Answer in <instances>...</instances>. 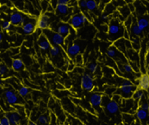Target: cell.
Wrapping results in <instances>:
<instances>
[{
  "label": "cell",
  "instance_id": "obj_1",
  "mask_svg": "<svg viewBox=\"0 0 149 125\" xmlns=\"http://www.w3.org/2000/svg\"><path fill=\"white\" fill-rule=\"evenodd\" d=\"M126 31L125 26L119 19L113 18L109 22L108 27V36L111 42H116L118 39L124 37Z\"/></svg>",
  "mask_w": 149,
  "mask_h": 125
},
{
  "label": "cell",
  "instance_id": "obj_2",
  "mask_svg": "<svg viewBox=\"0 0 149 125\" xmlns=\"http://www.w3.org/2000/svg\"><path fill=\"white\" fill-rule=\"evenodd\" d=\"M43 34L47 38L52 46L62 47L63 45L65 44V38L58 33V32H55L47 28L46 30H44Z\"/></svg>",
  "mask_w": 149,
  "mask_h": 125
},
{
  "label": "cell",
  "instance_id": "obj_3",
  "mask_svg": "<svg viewBox=\"0 0 149 125\" xmlns=\"http://www.w3.org/2000/svg\"><path fill=\"white\" fill-rule=\"evenodd\" d=\"M106 54L109 57H110L112 59L115 60V61L118 63H121V62L122 63V64H125L127 62V58H125V56L124 55L125 54L122 53V52L119 50L117 48H116L115 46H111L108 49Z\"/></svg>",
  "mask_w": 149,
  "mask_h": 125
},
{
  "label": "cell",
  "instance_id": "obj_4",
  "mask_svg": "<svg viewBox=\"0 0 149 125\" xmlns=\"http://www.w3.org/2000/svg\"><path fill=\"white\" fill-rule=\"evenodd\" d=\"M137 90V87L135 84H132L130 86H124L119 87L116 90L115 94H117L123 97L124 99H130L132 97L134 92Z\"/></svg>",
  "mask_w": 149,
  "mask_h": 125
},
{
  "label": "cell",
  "instance_id": "obj_5",
  "mask_svg": "<svg viewBox=\"0 0 149 125\" xmlns=\"http://www.w3.org/2000/svg\"><path fill=\"white\" fill-rule=\"evenodd\" d=\"M103 104H104L106 111L110 114H116L119 111V109H120L119 103H116L113 100H111L109 97H103L102 106Z\"/></svg>",
  "mask_w": 149,
  "mask_h": 125
},
{
  "label": "cell",
  "instance_id": "obj_6",
  "mask_svg": "<svg viewBox=\"0 0 149 125\" xmlns=\"http://www.w3.org/2000/svg\"><path fill=\"white\" fill-rule=\"evenodd\" d=\"M81 87L86 91H92L94 88V80L90 73L84 72L81 76Z\"/></svg>",
  "mask_w": 149,
  "mask_h": 125
},
{
  "label": "cell",
  "instance_id": "obj_7",
  "mask_svg": "<svg viewBox=\"0 0 149 125\" xmlns=\"http://www.w3.org/2000/svg\"><path fill=\"white\" fill-rule=\"evenodd\" d=\"M113 46L116 47V48H117L123 54L126 53V52H127V50H129V49H132V45L130 40L125 39L124 37L121 38V39H118L116 42H113Z\"/></svg>",
  "mask_w": 149,
  "mask_h": 125
},
{
  "label": "cell",
  "instance_id": "obj_8",
  "mask_svg": "<svg viewBox=\"0 0 149 125\" xmlns=\"http://www.w3.org/2000/svg\"><path fill=\"white\" fill-rule=\"evenodd\" d=\"M103 95L101 93L95 92L90 95V103L92 107L94 108L95 109L100 108L102 106L103 103Z\"/></svg>",
  "mask_w": 149,
  "mask_h": 125
},
{
  "label": "cell",
  "instance_id": "obj_9",
  "mask_svg": "<svg viewBox=\"0 0 149 125\" xmlns=\"http://www.w3.org/2000/svg\"><path fill=\"white\" fill-rule=\"evenodd\" d=\"M4 97H5L7 103L10 105H16L19 103L18 95L12 90H6L4 92Z\"/></svg>",
  "mask_w": 149,
  "mask_h": 125
},
{
  "label": "cell",
  "instance_id": "obj_10",
  "mask_svg": "<svg viewBox=\"0 0 149 125\" xmlns=\"http://www.w3.org/2000/svg\"><path fill=\"white\" fill-rule=\"evenodd\" d=\"M49 26V17L46 14H42L36 22V27L42 30H46Z\"/></svg>",
  "mask_w": 149,
  "mask_h": 125
},
{
  "label": "cell",
  "instance_id": "obj_11",
  "mask_svg": "<svg viewBox=\"0 0 149 125\" xmlns=\"http://www.w3.org/2000/svg\"><path fill=\"white\" fill-rule=\"evenodd\" d=\"M38 45H39V47L40 48L41 50L42 51L49 50V49L52 47V44L49 42V41L43 33L40 35L39 39H38Z\"/></svg>",
  "mask_w": 149,
  "mask_h": 125
},
{
  "label": "cell",
  "instance_id": "obj_12",
  "mask_svg": "<svg viewBox=\"0 0 149 125\" xmlns=\"http://www.w3.org/2000/svg\"><path fill=\"white\" fill-rule=\"evenodd\" d=\"M4 116L7 117L10 120V124L11 125H19L20 120H21V116L20 114L17 111L10 112V113H4Z\"/></svg>",
  "mask_w": 149,
  "mask_h": 125
},
{
  "label": "cell",
  "instance_id": "obj_13",
  "mask_svg": "<svg viewBox=\"0 0 149 125\" xmlns=\"http://www.w3.org/2000/svg\"><path fill=\"white\" fill-rule=\"evenodd\" d=\"M80 52H81V47L79 44L77 43L71 44L67 47L66 49L67 54L71 58H75L77 55H78L80 53Z\"/></svg>",
  "mask_w": 149,
  "mask_h": 125
},
{
  "label": "cell",
  "instance_id": "obj_14",
  "mask_svg": "<svg viewBox=\"0 0 149 125\" xmlns=\"http://www.w3.org/2000/svg\"><path fill=\"white\" fill-rule=\"evenodd\" d=\"M69 24L71 27L75 29L79 28L80 27H81L84 23H83V20L81 19V14L74 15V16H72L69 20Z\"/></svg>",
  "mask_w": 149,
  "mask_h": 125
},
{
  "label": "cell",
  "instance_id": "obj_15",
  "mask_svg": "<svg viewBox=\"0 0 149 125\" xmlns=\"http://www.w3.org/2000/svg\"><path fill=\"white\" fill-rule=\"evenodd\" d=\"M138 87L143 90H147L149 89V75L143 74L138 79Z\"/></svg>",
  "mask_w": 149,
  "mask_h": 125
},
{
  "label": "cell",
  "instance_id": "obj_16",
  "mask_svg": "<svg viewBox=\"0 0 149 125\" xmlns=\"http://www.w3.org/2000/svg\"><path fill=\"white\" fill-rule=\"evenodd\" d=\"M57 32L64 37H67L71 33V26L67 23H61L57 28Z\"/></svg>",
  "mask_w": 149,
  "mask_h": 125
},
{
  "label": "cell",
  "instance_id": "obj_17",
  "mask_svg": "<svg viewBox=\"0 0 149 125\" xmlns=\"http://www.w3.org/2000/svg\"><path fill=\"white\" fill-rule=\"evenodd\" d=\"M23 17L24 16L21 13L18 12H13L10 15V21L14 26H20V25L22 24V20H23Z\"/></svg>",
  "mask_w": 149,
  "mask_h": 125
},
{
  "label": "cell",
  "instance_id": "obj_18",
  "mask_svg": "<svg viewBox=\"0 0 149 125\" xmlns=\"http://www.w3.org/2000/svg\"><path fill=\"white\" fill-rule=\"evenodd\" d=\"M55 10H56L57 13H58L59 15L65 16L69 12V7H68V4H58L55 8Z\"/></svg>",
  "mask_w": 149,
  "mask_h": 125
},
{
  "label": "cell",
  "instance_id": "obj_19",
  "mask_svg": "<svg viewBox=\"0 0 149 125\" xmlns=\"http://www.w3.org/2000/svg\"><path fill=\"white\" fill-rule=\"evenodd\" d=\"M50 122V115L44 113L40 115L37 119V124L39 125H49Z\"/></svg>",
  "mask_w": 149,
  "mask_h": 125
},
{
  "label": "cell",
  "instance_id": "obj_20",
  "mask_svg": "<svg viewBox=\"0 0 149 125\" xmlns=\"http://www.w3.org/2000/svg\"><path fill=\"white\" fill-rule=\"evenodd\" d=\"M36 28V26L31 22H27L26 24H24L22 27L23 33L26 34H31V33H33Z\"/></svg>",
  "mask_w": 149,
  "mask_h": 125
},
{
  "label": "cell",
  "instance_id": "obj_21",
  "mask_svg": "<svg viewBox=\"0 0 149 125\" xmlns=\"http://www.w3.org/2000/svg\"><path fill=\"white\" fill-rule=\"evenodd\" d=\"M24 67V63H23V60L20 58H15L13 59V62H12V68L14 71H19L21 69H23Z\"/></svg>",
  "mask_w": 149,
  "mask_h": 125
},
{
  "label": "cell",
  "instance_id": "obj_22",
  "mask_svg": "<svg viewBox=\"0 0 149 125\" xmlns=\"http://www.w3.org/2000/svg\"><path fill=\"white\" fill-rule=\"evenodd\" d=\"M119 14H120L121 17H123L124 18H127L129 16H130V10L128 5H124L121 7L119 9Z\"/></svg>",
  "mask_w": 149,
  "mask_h": 125
},
{
  "label": "cell",
  "instance_id": "obj_23",
  "mask_svg": "<svg viewBox=\"0 0 149 125\" xmlns=\"http://www.w3.org/2000/svg\"><path fill=\"white\" fill-rule=\"evenodd\" d=\"M49 52L51 57L55 58V57H58L61 55V52H63V49L60 46H52L49 49Z\"/></svg>",
  "mask_w": 149,
  "mask_h": 125
},
{
  "label": "cell",
  "instance_id": "obj_24",
  "mask_svg": "<svg viewBox=\"0 0 149 125\" xmlns=\"http://www.w3.org/2000/svg\"><path fill=\"white\" fill-rule=\"evenodd\" d=\"M144 97V91L141 89H137L135 90V92H134L133 95H132V98L136 102H139Z\"/></svg>",
  "mask_w": 149,
  "mask_h": 125
},
{
  "label": "cell",
  "instance_id": "obj_25",
  "mask_svg": "<svg viewBox=\"0 0 149 125\" xmlns=\"http://www.w3.org/2000/svg\"><path fill=\"white\" fill-rule=\"evenodd\" d=\"M148 111L145 110H143L141 108H138L136 111V116L139 120L143 121L148 118Z\"/></svg>",
  "mask_w": 149,
  "mask_h": 125
},
{
  "label": "cell",
  "instance_id": "obj_26",
  "mask_svg": "<svg viewBox=\"0 0 149 125\" xmlns=\"http://www.w3.org/2000/svg\"><path fill=\"white\" fill-rule=\"evenodd\" d=\"M137 24L139 26L140 28L143 31L146 28H147L148 27L149 21L146 18H145V17H142V18H140L139 20H138Z\"/></svg>",
  "mask_w": 149,
  "mask_h": 125
},
{
  "label": "cell",
  "instance_id": "obj_27",
  "mask_svg": "<svg viewBox=\"0 0 149 125\" xmlns=\"http://www.w3.org/2000/svg\"><path fill=\"white\" fill-rule=\"evenodd\" d=\"M130 32L135 36H139L142 34L143 31L138 26V24H132L130 28Z\"/></svg>",
  "mask_w": 149,
  "mask_h": 125
},
{
  "label": "cell",
  "instance_id": "obj_28",
  "mask_svg": "<svg viewBox=\"0 0 149 125\" xmlns=\"http://www.w3.org/2000/svg\"><path fill=\"white\" fill-rule=\"evenodd\" d=\"M29 93V89L25 86H21L18 90V94L22 97H26Z\"/></svg>",
  "mask_w": 149,
  "mask_h": 125
},
{
  "label": "cell",
  "instance_id": "obj_29",
  "mask_svg": "<svg viewBox=\"0 0 149 125\" xmlns=\"http://www.w3.org/2000/svg\"><path fill=\"white\" fill-rule=\"evenodd\" d=\"M87 8L90 11H93L97 8V3L95 0H87Z\"/></svg>",
  "mask_w": 149,
  "mask_h": 125
},
{
  "label": "cell",
  "instance_id": "obj_30",
  "mask_svg": "<svg viewBox=\"0 0 149 125\" xmlns=\"http://www.w3.org/2000/svg\"><path fill=\"white\" fill-rule=\"evenodd\" d=\"M121 70H122V71H125V72L130 74V73H132V71H133V68H132V66L131 64L127 63L124 64L123 66H122V69Z\"/></svg>",
  "mask_w": 149,
  "mask_h": 125
},
{
  "label": "cell",
  "instance_id": "obj_31",
  "mask_svg": "<svg viewBox=\"0 0 149 125\" xmlns=\"http://www.w3.org/2000/svg\"><path fill=\"white\" fill-rule=\"evenodd\" d=\"M12 25L13 24L11 23V22L5 20V21L3 22L2 24H1V28H2L3 30L5 31H9L11 29Z\"/></svg>",
  "mask_w": 149,
  "mask_h": 125
},
{
  "label": "cell",
  "instance_id": "obj_32",
  "mask_svg": "<svg viewBox=\"0 0 149 125\" xmlns=\"http://www.w3.org/2000/svg\"><path fill=\"white\" fill-rule=\"evenodd\" d=\"M8 73V68L4 63H0V76H4Z\"/></svg>",
  "mask_w": 149,
  "mask_h": 125
},
{
  "label": "cell",
  "instance_id": "obj_33",
  "mask_svg": "<svg viewBox=\"0 0 149 125\" xmlns=\"http://www.w3.org/2000/svg\"><path fill=\"white\" fill-rule=\"evenodd\" d=\"M132 25V16H129L126 19V20L125 21V23H124V26H125V28L128 31H130V28Z\"/></svg>",
  "mask_w": 149,
  "mask_h": 125
},
{
  "label": "cell",
  "instance_id": "obj_34",
  "mask_svg": "<svg viewBox=\"0 0 149 125\" xmlns=\"http://www.w3.org/2000/svg\"><path fill=\"white\" fill-rule=\"evenodd\" d=\"M88 69L89 71H90V74H95L97 70V65L96 63H91L89 65Z\"/></svg>",
  "mask_w": 149,
  "mask_h": 125
},
{
  "label": "cell",
  "instance_id": "obj_35",
  "mask_svg": "<svg viewBox=\"0 0 149 125\" xmlns=\"http://www.w3.org/2000/svg\"><path fill=\"white\" fill-rule=\"evenodd\" d=\"M57 123H58V117L56 116V115L54 114L53 113H50V122H49V124L56 125Z\"/></svg>",
  "mask_w": 149,
  "mask_h": 125
},
{
  "label": "cell",
  "instance_id": "obj_36",
  "mask_svg": "<svg viewBox=\"0 0 149 125\" xmlns=\"http://www.w3.org/2000/svg\"><path fill=\"white\" fill-rule=\"evenodd\" d=\"M0 125H11L10 124V120L6 116H3L0 119Z\"/></svg>",
  "mask_w": 149,
  "mask_h": 125
},
{
  "label": "cell",
  "instance_id": "obj_37",
  "mask_svg": "<svg viewBox=\"0 0 149 125\" xmlns=\"http://www.w3.org/2000/svg\"><path fill=\"white\" fill-rule=\"evenodd\" d=\"M130 42L132 44H138L139 45L140 40L138 38V36H131L130 37Z\"/></svg>",
  "mask_w": 149,
  "mask_h": 125
},
{
  "label": "cell",
  "instance_id": "obj_38",
  "mask_svg": "<svg viewBox=\"0 0 149 125\" xmlns=\"http://www.w3.org/2000/svg\"><path fill=\"white\" fill-rule=\"evenodd\" d=\"M133 84V83L129 79H124L123 81H122L120 84V87H124V86H130V85H132Z\"/></svg>",
  "mask_w": 149,
  "mask_h": 125
},
{
  "label": "cell",
  "instance_id": "obj_39",
  "mask_svg": "<svg viewBox=\"0 0 149 125\" xmlns=\"http://www.w3.org/2000/svg\"><path fill=\"white\" fill-rule=\"evenodd\" d=\"M75 62L76 63H78V64H81L83 63V58L81 55L79 54L78 55L75 57Z\"/></svg>",
  "mask_w": 149,
  "mask_h": 125
},
{
  "label": "cell",
  "instance_id": "obj_40",
  "mask_svg": "<svg viewBox=\"0 0 149 125\" xmlns=\"http://www.w3.org/2000/svg\"><path fill=\"white\" fill-rule=\"evenodd\" d=\"M140 108L143 109V110H145L146 111H148L149 110V104L148 103H143L141 104V108Z\"/></svg>",
  "mask_w": 149,
  "mask_h": 125
},
{
  "label": "cell",
  "instance_id": "obj_41",
  "mask_svg": "<svg viewBox=\"0 0 149 125\" xmlns=\"http://www.w3.org/2000/svg\"><path fill=\"white\" fill-rule=\"evenodd\" d=\"M45 67H46V69H45L46 72H50V71H53V69H54L51 63H46V65H45Z\"/></svg>",
  "mask_w": 149,
  "mask_h": 125
},
{
  "label": "cell",
  "instance_id": "obj_42",
  "mask_svg": "<svg viewBox=\"0 0 149 125\" xmlns=\"http://www.w3.org/2000/svg\"><path fill=\"white\" fill-rule=\"evenodd\" d=\"M79 5L82 9L87 8V0H80L79 2Z\"/></svg>",
  "mask_w": 149,
  "mask_h": 125
},
{
  "label": "cell",
  "instance_id": "obj_43",
  "mask_svg": "<svg viewBox=\"0 0 149 125\" xmlns=\"http://www.w3.org/2000/svg\"><path fill=\"white\" fill-rule=\"evenodd\" d=\"M81 19H82V20H83V23H86L87 21H88L87 17L85 15L81 14Z\"/></svg>",
  "mask_w": 149,
  "mask_h": 125
},
{
  "label": "cell",
  "instance_id": "obj_44",
  "mask_svg": "<svg viewBox=\"0 0 149 125\" xmlns=\"http://www.w3.org/2000/svg\"><path fill=\"white\" fill-rule=\"evenodd\" d=\"M58 4H68L70 0H58Z\"/></svg>",
  "mask_w": 149,
  "mask_h": 125
},
{
  "label": "cell",
  "instance_id": "obj_45",
  "mask_svg": "<svg viewBox=\"0 0 149 125\" xmlns=\"http://www.w3.org/2000/svg\"><path fill=\"white\" fill-rule=\"evenodd\" d=\"M102 20H104V21H106V20H109V15H106V14H103V15H102Z\"/></svg>",
  "mask_w": 149,
  "mask_h": 125
},
{
  "label": "cell",
  "instance_id": "obj_46",
  "mask_svg": "<svg viewBox=\"0 0 149 125\" xmlns=\"http://www.w3.org/2000/svg\"><path fill=\"white\" fill-rule=\"evenodd\" d=\"M128 7H129L130 10L131 12H133L134 10H135V7H134V6L132 5V4H128Z\"/></svg>",
  "mask_w": 149,
  "mask_h": 125
},
{
  "label": "cell",
  "instance_id": "obj_47",
  "mask_svg": "<svg viewBox=\"0 0 149 125\" xmlns=\"http://www.w3.org/2000/svg\"><path fill=\"white\" fill-rule=\"evenodd\" d=\"M74 64H73V63H72L70 64V65L68 66V71H71V70H72L73 68H74Z\"/></svg>",
  "mask_w": 149,
  "mask_h": 125
},
{
  "label": "cell",
  "instance_id": "obj_48",
  "mask_svg": "<svg viewBox=\"0 0 149 125\" xmlns=\"http://www.w3.org/2000/svg\"><path fill=\"white\" fill-rule=\"evenodd\" d=\"M29 125H39V124H38L36 122H33V121H30V122H29Z\"/></svg>",
  "mask_w": 149,
  "mask_h": 125
},
{
  "label": "cell",
  "instance_id": "obj_49",
  "mask_svg": "<svg viewBox=\"0 0 149 125\" xmlns=\"http://www.w3.org/2000/svg\"><path fill=\"white\" fill-rule=\"evenodd\" d=\"M136 0H125V1L126 3H128V4H131V3L134 2V1H135Z\"/></svg>",
  "mask_w": 149,
  "mask_h": 125
},
{
  "label": "cell",
  "instance_id": "obj_50",
  "mask_svg": "<svg viewBox=\"0 0 149 125\" xmlns=\"http://www.w3.org/2000/svg\"><path fill=\"white\" fill-rule=\"evenodd\" d=\"M2 39H3V36H2V33L0 32V43L2 42Z\"/></svg>",
  "mask_w": 149,
  "mask_h": 125
},
{
  "label": "cell",
  "instance_id": "obj_51",
  "mask_svg": "<svg viewBox=\"0 0 149 125\" xmlns=\"http://www.w3.org/2000/svg\"><path fill=\"white\" fill-rule=\"evenodd\" d=\"M1 85V78H0V86Z\"/></svg>",
  "mask_w": 149,
  "mask_h": 125
}]
</instances>
